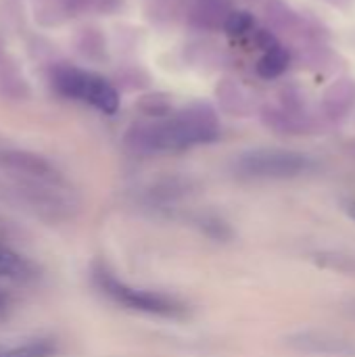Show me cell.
<instances>
[{"label":"cell","instance_id":"4","mask_svg":"<svg viewBox=\"0 0 355 357\" xmlns=\"http://www.w3.org/2000/svg\"><path fill=\"white\" fill-rule=\"evenodd\" d=\"M314 167V161L289 149H253L243 153L236 159V169L245 178L255 180H287L308 174Z\"/></svg>","mask_w":355,"mask_h":357},{"label":"cell","instance_id":"5","mask_svg":"<svg viewBox=\"0 0 355 357\" xmlns=\"http://www.w3.org/2000/svg\"><path fill=\"white\" fill-rule=\"evenodd\" d=\"M36 276H38V270L29 259H25L17 251L0 245V282H4V284H29L31 280H36Z\"/></svg>","mask_w":355,"mask_h":357},{"label":"cell","instance_id":"14","mask_svg":"<svg viewBox=\"0 0 355 357\" xmlns=\"http://www.w3.org/2000/svg\"><path fill=\"white\" fill-rule=\"evenodd\" d=\"M347 211H349V215H352V218L355 220V201H354V203H349V205H347Z\"/></svg>","mask_w":355,"mask_h":357},{"label":"cell","instance_id":"10","mask_svg":"<svg viewBox=\"0 0 355 357\" xmlns=\"http://www.w3.org/2000/svg\"><path fill=\"white\" fill-rule=\"evenodd\" d=\"M56 354V343L50 339H33L29 343L0 347V357H52Z\"/></svg>","mask_w":355,"mask_h":357},{"label":"cell","instance_id":"13","mask_svg":"<svg viewBox=\"0 0 355 357\" xmlns=\"http://www.w3.org/2000/svg\"><path fill=\"white\" fill-rule=\"evenodd\" d=\"M251 27H253V15L249 10H232L224 21V29L230 36H243Z\"/></svg>","mask_w":355,"mask_h":357},{"label":"cell","instance_id":"7","mask_svg":"<svg viewBox=\"0 0 355 357\" xmlns=\"http://www.w3.org/2000/svg\"><path fill=\"white\" fill-rule=\"evenodd\" d=\"M262 119L268 128L280 134H301L305 128V115L287 107H266L262 111Z\"/></svg>","mask_w":355,"mask_h":357},{"label":"cell","instance_id":"8","mask_svg":"<svg viewBox=\"0 0 355 357\" xmlns=\"http://www.w3.org/2000/svg\"><path fill=\"white\" fill-rule=\"evenodd\" d=\"M216 96H218L220 107L226 113H232V115H249L251 113V100H249L247 92L243 90V86L236 84L234 79L220 82L216 88Z\"/></svg>","mask_w":355,"mask_h":357},{"label":"cell","instance_id":"6","mask_svg":"<svg viewBox=\"0 0 355 357\" xmlns=\"http://www.w3.org/2000/svg\"><path fill=\"white\" fill-rule=\"evenodd\" d=\"M355 105V79L343 77L331 84L322 96V107L331 117H345Z\"/></svg>","mask_w":355,"mask_h":357},{"label":"cell","instance_id":"15","mask_svg":"<svg viewBox=\"0 0 355 357\" xmlns=\"http://www.w3.org/2000/svg\"><path fill=\"white\" fill-rule=\"evenodd\" d=\"M352 312H354V314H355V301H354V303H352Z\"/></svg>","mask_w":355,"mask_h":357},{"label":"cell","instance_id":"9","mask_svg":"<svg viewBox=\"0 0 355 357\" xmlns=\"http://www.w3.org/2000/svg\"><path fill=\"white\" fill-rule=\"evenodd\" d=\"M289 63H291V56H289L287 48L274 46L262 54V59L255 65V71L264 79H274V77H280L289 69Z\"/></svg>","mask_w":355,"mask_h":357},{"label":"cell","instance_id":"11","mask_svg":"<svg viewBox=\"0 0 355 357\" xmlns=\"http://www.w3.org/2000/svg\"><path fill=\"white\" fill-rule=\"evenodd\" d=\"M138 109H140L144 115H149V117L161 119V117L169 115V111H172V100H169V96L163 94V92H151V94H144V96L138 100Z\"/></svg>","mask_w":355,"mask_h":357},{"label":"cell","instance_id":"3","mask_svg":"<svg viewBox=\"0 0 355 357\" xmlns=\"http://www.w3.org/2000/svg\"><path fill=\"white\" fill-rule=\"evenodd\" d=\"M50 84L61 96L86 102L107 115H113L119 109L117 88L98 73L71 65H56L50 71Z\"/></svg>","mask_w":355,"mask_h":357},{"label":"cell","instance_id":"12","mask_svg":"<svg viewBox=\"0 0 355 357\" xmlns=\"http://www.w3.org/2000/svg\"><path fill=\"white\" fill-rule=\"evenodd\" d=\"M266 13H268V21L274 25V27H282V29H289L295 21H297V15L291 10L289 4H285L282 0H270L268 6H266Z\"/></svg>","mask_w":355,"mask_h":357},{"label":"cell","instance_id":"1","mask_svg":"<svg viewBox=\"0 0 355 357\" xmlns=\"http://www.w3.org/2000/svg\"><path fill=\"white\" fill-rule=\"evenodd\" d=\"M218 136L220 121L213 107L207 102H192L169 119L134 123L126 134V146L138 155H159L207 144Z\"/></svg>","mask_w":355,"mask_h":357},{"label":"cell","instance_id":"16","mask_svg":"<svg viewBox=\"0 0 355 357\" xmlns=\"http://www.w3.org/2000/svg\"><path fill=\"white\" fill-rule=\"evenodd\" d=\"M331 2H335V4H339V2H341V0H331Z\"/></svg>","mask_w":355,"mask_h":357},{"label":"cell","instance_id":"2","mask_svg":"<svg viewBox=\"0 0 355 357\" xmlns=\"http://www.w3.org/2000/svg\"><path fill=\"white\" fill-rule=\"evenodd\" d=\"M92 282L103 297H107L111 303L123 310L146 314V316H157V318H172V320L186 316V305L180 303L178 299L167 297L163 293L130 287L105 266L92 268Z\"/></svg>","mask_w":355,"mask_h":357}]
</instances>
